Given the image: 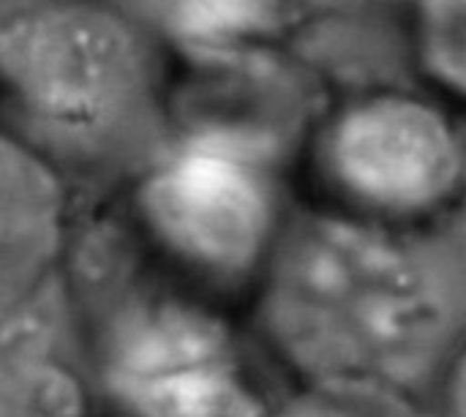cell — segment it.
Here are the masks:
<instances>
[{"mask_svg":"<svg viewBox=\"0 0 466 417\" xmlns=\"http://www.w3.org/2000/svg\"><path fill=\"white\" fill-rule=\"evenodd\" d=\"M0 417H93L82 377L63 361L11 350L0 352Z\"/></svg>","mask_w":466,"mask_h":417,"instance_id":"5b68a950","label":"cell"},{"mask_svg":"<svg viewBox=\"0 0 466 417\" xmlns=\"http://www.w3.org/2000/svg\"><path fill=\"white\" fill-rule=\"evenodd\" d=\"M423 60L453 96L464 90V0H423Z\"/></svg>","mask_w":466,"mask_h":417,"instance_id":"8992f818","label":"cell"},{"mask_svg":"<svg viewBox=\"0 0 466 417\" xmlns=\"http://www.w3.org/2000/svg\"><path fill=\"white\" fill-rule=\"evenodd\" d=\"M0 90L52 142L96 145L147 104L150 60L109 11L30 5L0 36Z\"/></svg>","mask_w":466,"mask_h":417,"instance_id":"6da1fadb","label":"cell"},{"mask_svg":"<svg viewBox=\"0 0 466 417\" xmlns=\"http://www.w3.org/2000/svg\"><path fill=\"white\" fill-rule=\"evenodd\" d=\"M68 227V194L52 161L0 131V325L14 320L55 273Z\"/></svg>","mask_w":466,"mask_h":417,"instance_id":"3957f363","label":"cell"},{"mask_svg":"<svg viewBox=\"0 0 466 417\" xmlns=\"http://www.w3.org/2000/svg\"><path fill=\"white\" fill-rule=\"evenodd\" d=\"M314 169L339 210L371 224H418L461 188V147L445 117L407 96L341 109L314 142Z\"/></svg>","mask_w":466,"mask_h":417,"instance_id":"7a4b0ae2","label":"cell"},{"mask_svg":"<svg viewBox=\"0 0 466 417\" xmlns=\"http://www.w3.org/2000/svg\"><path fill=\"white\" fill-rule=\"evenodd\" d=\"M333 0H169L177 33L208 49H238L243 44L281 36Z\"/></svg>","mask_w":466,"mask_h":417,"instance_id":"277c9868","label":"cell"}]
</instances>
